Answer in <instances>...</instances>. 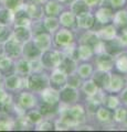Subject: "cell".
I'll return each instance as SVG.
<instances>
[{"instance_id":"cell-8","label":"cell","mask_w":127,"mask_h":132,"mask_svg":"<svg viewBox=\"0 0 127 132\" xmlns=\"http://www.w3.org/2000/svg\"><path fill=\"white\" fill-rule=\"evenodd\" d=\"M127 80L124 74L122 73H115L110 75V84L108 87V93L110 94H119L123 88L126 86Z\"/></svg>"},{"instance_id":"cell-16","label":"cell","mask_w":127,"mask_h":132,"mask_svg":"<svg viewBox=\"0 0 127 132\" xmlns=\"http://www.w3.org/2000/svg\"><path fill=\"white\" fill-rule=\"evenodd\" d=\"M92 79L94 82L97 85L98 88L107 90L110 84V74L106 71H100L94 73V75H92Z\"/></svg>"},{"instance_id":"cell-52","label":"cell","mask_w":127,"mask_h":132,"mask_svg":"<svg viewBox=\"0 0 127 132\" xmlns=\"http://www.w3.org/2000/svg\"><path fill=\"white\" fill-rule=\"evenodd\" d=\"M0 1H6V0H0Z\"/></svg>"},{"instance_id":"cell-46","label":"cell","mask_w":127,"mask_h":132,"mask_svg":"<svg viewBox=\"0 0 127 132\" xmlns=\"http://www.w3.org/2000/svg\"><path fill=\"white\" fill-rule=\"evenodd\" d=\"M53 129H54V123L51 122V121H49V120L43 121L38 127V130H53Z\"/></svg>"},{"instance_id":"cell-18","label":"cell","mask_w":127,"mask_h":132,"mask_svg":"<svg viewBox=\"0 0 127 132\" xmlns=\"http://www.w3.org/2000/svg\"><path fill=\"white\" fill-rule=\"evenodd\" d=\"M23 9L26 10L28 15H29L31 19H35V20H39V19L42 18L43 12H44L43 7L41 6L40 3H34V2L24 3Z\"/></svg>"},{"instance_id":"cell-51","label":"cell","mask_w":127,"mask_h":132,"mask_svg":"<svg viewBox=\"0 0 127 132\" xmlns=\"http://www.w3.org/2000/svg\"><path fill=\"white\" fill-rule=\"evenodd\" d=\"M1 80H2V74L0 72V82H1Z\"/></svg>"},{"instance_id":"cell-43","label":"cell","mask_w":127,"mask_h":132,"mask_svg":"<svg viewBox=\"0 0 127 132\" xmlns=\"http://www.w3.org/2000/svg\"><path fill=\"white\" fill-rule=\"evenodd\" d=\"M10 36L11 33L9 32V29L7 28V26L0 24V43H5Z\"/></svg>"},{"instance_id":"cell-37","label":"cell","mask_w":127,"mask_h":132,"mask_svg":"<svg viewBox=\"0 0 127 132\" xmlns=\"http://www.w3.org/2000/svg\"><path fill=\"white\" fill-rule=\"evenodd\" d=\"M13 21V12L10 11L8 8H0V24L8 26Z\"/></svg>"},{"instance_id":"cell-44","label":"cell","mask_w":127,"mask_h":132,"mask_svg":"<svg viewBox=\"0 0 127 132\" xmlns=\"http://www.w3.org/2000/svg\"><path fill=\"white\" fill-rule=\"evenodd\" d=\"M14 127V122L11 119H1L0 120V130H11Z\"/></svg>"},{"instance_id":"cell-49","label":"cell","mask_w":127,"mask_h":132,"mask_svg":"<svg viewBox=\"0 0 127 132\" xmlns=\"http://www.w3.org/2000/svg\"><path fill=\"white\" fill-rule=\"evenodd\" d=\"M30 2H34V3H40V5H42V3L47 2L48 0H29Z\"/></svg>"},{"instance_id":"cell-21","label":"cell","mask_w":127,"mask_h":132,"mask_svg":"<svg viewBox=\"0 0 127 132\" xmlns=\"http://www.w3.org/2000/svg\"><path fill=\"white\" fill-rule=\"evenodd\" d=\"M22 78L21 76L19 75V74L14 73V74H11L10 76L6 77L5 79V86L8 90H11V92H14V90H17L19 88L23 87L22 85Z\"/></svg>"},{"instance_id":"cell-31","label":"cell","mask_w":127,"mask_h":132,"mask_svg":"<svg viewBox=\"0 0 127 132\" xmlns=\"http://www.w3.org/2000/svg\"><path fill=\"white\" fill-rule=\"evenodd\" d=\"M103 104L105 105V107H107L108 109L114 110V109H116L117 107H119L121 99H119V97H118V96H116L115 94L108 93V95H106V96L104 95Z\"/></svg>"},{"instance_id":"cell-39","label":"cell","mask_w":127,"mask_h":132,"mask_svg":"<svg viewBox=\"0 0 127 132\" xmlns=\"http://www.w3.org/2000/svg\"><path fill=\"white\" fill-rule=\"evenodd\" d=\"M26 118L29 120L32 125H38L42 121L43 114L41 113L40 110H34V109H29V111L26 113Z\"/></svg>"},{"instance_id":"cell-12","label":"cell","mask_w":127,"mask_h":132,"mask_svg":"<svg viewBox=\"0 0 127 132\" xmlns=\"http://www.w3.org/2000/svg\"><path fill=\"white\" fill-rule=\"evenodd\" d=\"M32 41L34 42L35 46L38 47L42 53L48 51V50H50L51 44H52L50 33H48L46 31H44V32H40V33H36Z\"/></svg>"},{"instance_id":"cell-10","label":"cell","mask_w":127,"mask_h":132,"mask_svg":"<svg viewBox=\"0 0 127 132\" xmlns=\"http://www.w3.org/2000/svg\"><path fill=\"white\" fill-rule=\"evenodd\" d=\"M49 80H50L51 87L55 89H60L66 85L68 75L64 72L61 71L60 68H54L53 72L51 73V76L49 78Z\"/></svg>"},{"instance_id":"cell-7","label":"cell","mask_w":127,"mask_h":132,"mask_svg":"<svg viewBox=\"0 0 127 132\" xmlns=\"http://www.w3.org/2000/svg\"><path fill=\"white\" fill-rule=\"evenodd\" d=\"M40 96L43 104H47L50 106H56L60 102V92L58 89L50 87V86H48V87L41 90Z\"/></svg>"},{"instance_id":"cell-29","label":"cell","mask_w":127,"mask_h":132,"mask_svg":"<svg viewBox=\"0 0 127 132\" xmlns=\"http://www.w3.org/2000/svg\"><path fill=\"white\" fill-rule=\"evenodd\" d=\"M14 71L17 74H19L20 76H26L29 75L31 73L30 68V61L27 59H20L17 61V63L14 64Z\"/></svg>"},{"instance_id":"cell-4","label":"cell","mask_w":127,"mask_h":132,"mask_svg":"<svg viewBox=\"0 0 127 132\" xmlns=\"http://www.w3.org/2000/svg\"><path fill=\"white\" fill-rule=\"evenodd\" d=\"M3 53L10 59H18L22 54V43L11 35L5 43H3Z\"/></svg>"},{"instance_id":"cell-20","label":"cell","mask_w":127,"mask_h":132,"mask_svg":"<svg viewBox=\"0 0 127 132\" xmlns=\"http://www.w3.org/2000/svg\"><path fill=\"white\" fill-rule=\"evenodd\" d=\"M12 22H14V27H29L31 24V18L28 15L26 10L21 8L13 12V21Z\"/></svg>"},{"instance_id":"cell-40","label":"cell","mask_w":127,"mask_h":132,"mask_svg":"<svg viewBox=\"0 0 127 132\" xmlns=\"http://www.w3.org/2000/svg\"><path fill=\"white\" fill-rule=\"evenodd\" d=\"M13 67V62L12 59L7 56L5 53L0 54V72H7Z\"/></svg>"},{"instance_id":"cell-41","label":"cell","mask_w":127,"mask_h":132,"mask_svg":"<svg viewBox=\"0 0 127 132\" xmlns=\"http://www.w3.org/2000/svg\"><path fill=\"white\" fill-rule=\"evenodd\" d=\"M66 85L71 86V87L77 88L82 86V78L80 77V75L77 73H71L68 75V80H66Z\"/></svg>"},{"instance_id":"cell-48","label":"cell","mask_w":127,"mask_h":132,"mask_svg":"<svg viewBox=\"0 0 127 132\" xmlns=\"http://www.w3.org/2000/svg\"><path fill=\"white\" fill-rule=\"evenodd\" d=\"M103 0H84V2L87 5V7H96L100 6Z\"/></svg>"},{"instance_id":"cell-32","label":"cell","mask_w":127,"mask_h":132,"mask_svg":"<svg viewBox=\"0 0 127 132\" xmlns=\"http://www.w3.org/2000/svg\"><path fill=\"white\" fill-rule=\"evenodd\" d=\"M82 90H83V93L86 95L87 97H92V96H94L95 94H97L98 92H100V88L97 87V85L91 78V79L82 82Z\"/></svg>"},{"instance_id":"cell-28","label":"cell","mask_w":127,"mask_h":132,"mask_svg":"<svg viewBox=\"0 0 127 132\" xmlns=\"http://www.w3.org/2000/svg\"><path fill=\"white\" fill-rule=\"evenodd\" d=\"M95 117L96 120L98 122L102 123H107L112 121L113 118V112L110 111V109H108L107 107H98L97 110L95 111Z\"/></svg>"},{"instance_id":"cell-5","label":"cell","mask_w":127,"mask_h":132,"mask_svg":"<svg viewBox=\"0 0 127 132\" xmlns=\"http://www.w3.org/2000/svg\"><path fill=\"white\" fill-rule=\"evenodd\" d=\"M55 44L60 47H65L74 43V34L69 28L60 29L54 36Z\"/></svg>"},{"instance_id":"cell-19","label":"cell","mask_w":127,"mask_h":132,"mask_svg":"<svg viewBox=\"0 0 127 132\" xmlns=\"http://www.w3.org/2000/svg\"><path fill=\"white\" fill-rule=\"evenodd\" d=\"M105 44V52L110 54L112 56H116L117 54H119L121 52L124 51V45L121 43L118 36H116L115 39L109 40L104 42Z\"/></svg>"},{"instance_id":"cell-30","label":"cell","mask_w":127,"mask_h":132,"mask_svg":"<svg viewBox=\"0 0 127 132\" xmlns=\"http://www.w3.org/2000/svg\"><path fill=\"white\" fill-rule=\"evenodd\" d=\"M62 72H64L66 75L71 73H74L76 71V63L74 60H72L71 57H68V56H64L63 60L61 61V63L59 65V67Z\"/></svg>"},{"instance_id":"cell-14","label":"cell","mask_w":127,"mask_h":132,"mask_svg":"<svg viewBox=\"0 0 127 132\" xmlns=\"http://www.w3.org/2000/svg\"><path fill=\"white\" fill-rule=\"evenodd\" d=\"M41 54H42V52L35 46V44L32 40L22 43V55L24 59L31 61L34 59H39Z\"/></svg>"},{"instance_id":"cell-13","label":"cell","mask_w":127,"mask_h":132,"mask_svg":"<svg viewBox=\"0 0 127 132\" xmlns=\"http://www.w3.org/2000/svg\"><path fill=\"white\" fill-rule=\"evenodd\" d=\"M94 24H95V16L88 10L81 12L80 14L76 15V26L80 29L89 30L91 28H93Z\"/></svg>"},{"instance_id":"cell-3","label":"cell","mask_w":127,"mask_h":132,"mask_svg":"<svg viewBox=\"0 0 127 132\" xmlns=\"http://www.w3.org/2000/svg\"><path fill=\"white\" fill-rule=\"evenodd\" d=\"M63 53H61L60 51L56 50H48V51L43 52L40 56V60L42 62V65L44 68L49 69H54L58 68L59 65L61 63V61L63 60Z\"/></svg>"},{"instance_id":"cell-45","label":"cell","mask_w":127,"mask_h":132,"mask_svg":"<svg viewBox=\"0 0 127 132\" xmlns=\"http://www.w3.org/2000/svg\"><path fill=\"white\" fill-rule=\"evenodd\" d=\"M108 1H109L110 7L115 10L122 9V8L127 6V0H108Z\"/></svg>"},{"instance_id":"cell-47","label":"cell","mask_w":127,"mask_h":132,"mask_svg":"<svg viewBox=\"0 0 127 132\" xmlns=\"http://www.w3.org/2000/svg\"><path fill=\"white\" fill-rule=\"evenodd\" d=\"M119 99H121L122 104H124L127 107V85L123 88V90L119 93Z\"/></svg>"},{"instance_id":"cell-6","label":"cell","mask_w":127,"mask_h":132,"mask_svg":"<svg viewBox=\"0 0 127 132\" xmlns=\"http://www.w3.org/2000/svg\"><path fill=\"white\" fill-rule=\"evenodd\" d=\"M79 99V93L76 88L71 87L69 85H65L64 87L61 88L60 90V102L64 105H73L75 104Z\"/></svg>"},{"instance_id":"cell-34","label":"cell","mask_w":127,"mask_h":132,"mask_svg":"<svg viewBox=\"0 0 127 132\" xmlns=\"http://www.w3.org/2000/svg\"><path fill=\"white\" fill-rule=\"evenodd\" d=\"M113 120L116 123H127V107H117L116 109H114L113 113Z\"/></svg>"},{"instance_id":"cell-33","label":"cell","mask_w":127,"mask_h":132,"mask_svg":"<svg viewBox=\"0 0 127 132\" xmlns=\"http://www.w3.org/2000/svg\"><path fill=\"white\" fill-rule=\"evenodd\" d=\"M93 72H94L93 65L91 63H87V62L81 64L79 67L76 68V73L79 74L82 79H87V78H89L92 76Z\"/></svg>"},{"instance_id":"cell-50","label":"cell","mask_w":127,"mask_h":132,"mask_svg":"<svg viewBox=\"0 0 127 132\" xmlns=\"http://www.w3.org/2000/svg\"><path fill=\"white\" fill-rule=\"evenodd\" d=\"M55 1H58L59 3H62V5H65V3H71L73 0H55Z\"/></svg>"},{"instance_id":"cell-36","label":"cell","mask_w":127,"mask_h":132,"mask_svg":"<svg viewBox=\"0 0 127 132\" xmlns=\"http://www.w3.org/2000/svg\"><path fill=\"white\" fill-rule=\"evenodd\" d=\"M43 26L46 31L49 33L55 32L60 27V21L56 16H47L43 21Z\"/></svg>"},{"instance_id":"cell-9","label":"cell","mask_w":127,"mask_h":132,"mask_svg":"<svg viewBox=\"0 0 127 132\" xmlns=\"http://www.w3.org/2000/svg\"><path fill=\"white\" fill-rule=\"evenodd\" d=\"M38 104V99L33 94L29 92H23L20 93L18 96V106L22 110H29L34 108Z\"/></svg>"},{"instance_id":"cell-2","label":"cell","mask_w":127,"mask_h":132,"mask_svg":"<svg viewBox=\"0 0 127 132\" xmlns=\"http://www.w3.org/2000/svg\"><path fill=\"white\" fill-rule=\"evenodd\" d=\"M50 85L49 77L42 72H36L29 74L26 79V87H28L32 92L40 93L42 89Z\"/></svg>"},{"instance_id":"cell-23","label":"cell","mask_w":127,"mask_h":132,"mask_svg":"<svg viewBox=\"0 0 127 132\" xmlns=\"http://www.w3.org/2000/svg\"><path fill=\"white\" fill-rule=\"evenodd\" d=\"M114 66L119 73L127 75V51H123L114 56Z\"/></svg>"},{"instance_id":"cell-11","label":"cell","mask_w":127,"mask_h":132,"mask_svg":"<svg viewBox=\"0 0 127 132\" xmlns=\"http://www.w3.org/2000/svg\"><path fill=\"white\" fill-rule=\"evenodd\" d=\"M95 64L97 66V69H100V71L109 72L114 67V56L106 52L97 54V57L95 59Z\"/></svg>"},{"instance_id":"cell-35","label":"cell","mask_w":127,"mask_h":132,"mask_svg":"<svg viewBox=\"0 0 127 132\" xmlns=\"http://www.w3.org/2000/svg\"><path fill=\"white\" fill-rule=\"evenodd\" d=\"M98 41H100V38L97 36V33L96 32H93V31H86L83 35L81 36V40L80 42L81 44H87V45H91L93 47Z\"/></svg>"},{"instance_id":"cell-17","label":"cell","mask_w":127,"mask_h":132,"mask_svg":"<svg viewBox=\"0 0 127 132\" xmlns=\"http://www.w3.org/2000/svg\"><path fill=\"white\" fill-rule=\"evenodd\" d=\"M96 33H97V36L100 38V40L106 42V41L115 39L118 35V30L114 24L108 23V24H105V26L102 27Z\"/></svg>"},{"instance_id":"cell-26","label":"cell","mask_w":127,"mask_h":132,"mask_svg":"<svg viewBox=\"0 0 127 132\" xmlns=\"http://www.w3.org/2000/svg\"><path fill=\"white\" fill-rule=\"evenodd\" d=\"M44 8L43 11L48 16H58L61 13V3H59L55 0H48L47 2H44Z\"/></svg>"},{"instance_id":"cell-1","label":"cell","mask_w":127,"mask_h":132,"mask_svg":"<svg viewBox=\"0 0 127 132\" xmlns=\"http://www.w3.org/2000/svg\"><path fill=\"white\" fill-rule=\"evenodd\" d=\"M85 117H86V111L84 107L82 105L73 104L62 111L59 120L62 121L70 129V128H74L83 123L85 121Z\"/></svg>"},{"instance_id":"cell-22","label":"cell","mask_w":127,"mask_h":132,"mask_svg":"<svg viewBox=\"0 0 127 132\" xmlns=\"http://www.w3.org/2000/svg\"><path fill=\"white\" fill-rule=\"evenodd\" d=\"M113 23L114 26L117 28V30L119 29H124L127 27V9H124V8H122V9H118L115 13L113 15Z\"/></svg>"},{"instance_id":"cell-24","label":"cell","mask_w":127,"mask_h":132,"mask_svg":"<svg viewBox=\"0 0 127 132\" xmlns=\"http://www.w3.org/2000/svg\"><path fill=\"white\" fill-rule=\"evenodd\" d=\"M59 21L61 26H63L64 28H72L76 24V15L71 10L63 11L59 14Z\"/></svg>"},{"instance_id":"cell-38","label":"cell","mask_w":127,"mask_h":132,"mask_svg":"<svg viewBox=\"0 0 127 132\" xmlns=\"http://www.w3.org/2000/svg\"><path fill=\"white\" fill-rule=\"evenodd\" d=\"M70 6H71V11L75 15L80 14L81 12L88 10V7H87L86 3L84 2V0H73Z\"/></svg>"},{"instance_id":"cell-42","label":"cell","mask_w":127,"mask_h":132,"mask_svg":"<svg viewBox=\"0 0 127 132\" xmlns=\"http://www.w3.org/2000/svg\"><path fill=\"white\" fill-rule=\"evenodd\" d=\"M5 6L10 11L14 12V11H17L19 9H21V8H23L24 2H23V0H6Z\"/></svg>"},{"instance_id":"cell-27","label":"cell","mask_w":127,"mask_h":132,"mask_svg":"<svg viewBox=\"0 0 127 132\" xmlns=\"http://www.w3.org/2000/svg\"><path fill=\"white\" fill-rule=\"evenodd\" d=\"M93 55H94V50L91 45L80 44L77 46V57H79V60L87 62L92 59Z\"/></svg>"},{"instance_id":"cell-25","label":"cell","mask_w":127,"mask_h":132,"mask_svg":"<svg viewBox=\"0 0 127 132\" xmlns=\"http://www.w3.org/2000/svg\"><path fill=\"white\" fill-rule=\"evenodd\" d=\"M12 35H13L19 42L24 43V42H27V41L31 40L32 32L29 29V27H14L13 34Z\"/></svg>"},{"instance_id":"cell-15","label":"cell","mask_w":127,"mask_h":132,"mask_svg":"<svg viewBox=\"0 0 127 132\" xmlns=\"http://www.w3.org/2000/svg\"><path fill=\"white\" fill-rule=\"evenodd\" d=\"M113 8L112 7H101L96 10L95 14V21H97L102 26H105V24H108L110 21L113 20Z\"/></svg>"}]
</instances>
